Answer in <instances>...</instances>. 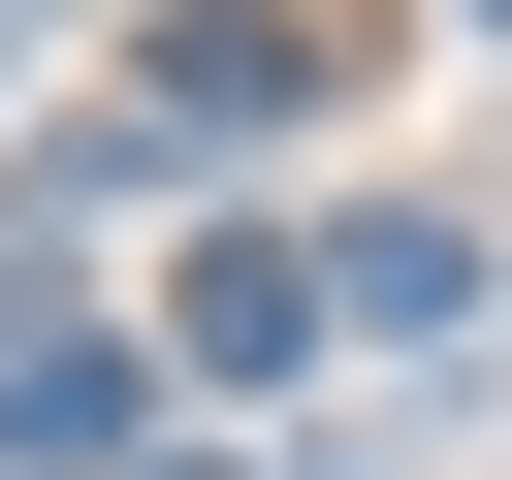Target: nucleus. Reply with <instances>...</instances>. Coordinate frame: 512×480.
<instances>
[{
  "mask_svg": "<svg viewBox=\"0 0 512 480\" xmlns=\"http://www.w3.org/2000/svg\"><path fill=\"white\" fill-rule=\"evenodd\" d=\"M96 448H128V352L96 320H0V480H96Z\"/></svg>",
  "mask_w": 512,
  "mask_h": 480,
  "instance_id": "f257e3e1",
  "label": "nucleus"
},
{
  "mask_svg": "<svg viewBox=\"0 0 512 480\" xmlns=\"http://www.w3.org/2000/svg\"><path fill=\"white\" fill-rule=\"evenodd\" d=\"M160 320H192V384H256V352H320V320H352V288H320V256H256V224H224V256H192V288H160Z\"/></svg>",
  "mask_w": 512,
  "mask_h": 480,
  "instance_id": "f03ea898",
  "label": "nucleus"
},
{
  "mask_svg": "<svg viewBox=\"0 0 512 480\" xmlns=\"http://www.w3.org/2000/svg\"><path fill=\"white\" fill-rule=\"evenodd\" d=\"M320 288H352V320H384V352H416V320H480V224H416V192H384V224H352V256H320Z\"/></svg>",
  "mask_w": 512,
  "mask_h": 480,
  "instance_id": "7ed1b4c3",
  "label": "nucleus"
},
{
  "mask_svg": "<svg viewBox=\"0 0 512 480\" xmlns=\"http://www.w3.org/2000/svg\"><path fill=\"white\" fill-rule=\"evenodd\" d=\"M448 32H512V0H448Z\"/></svg>",
  "mask_w": 512,
  "mask_h": 480,
  "instance_id": "20e7f679",
  "label": "nucleus"
}]
</instances>
